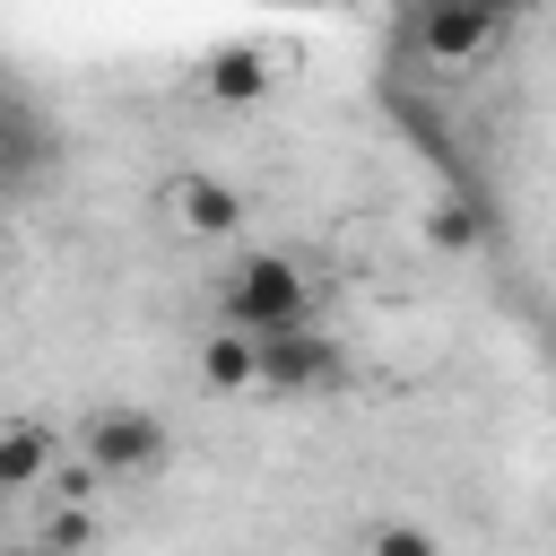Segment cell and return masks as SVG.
<instances>
[{
    "label": "cell",
    "mask_w": 556,
    "mask_h": 556,
    "mask_svg": "<svg viewBox=\"0 0 556 556\" xmlns=\"http://www.w3.org/2000/svg\"><path fill=\"white\" fill-rule=\"evenodd\" d=\"M217 321L243 330V339H269V330H304L313 321V278L295 252H243L217 287Z\"/></svg>",
    "instance_id": "6da1fadb"
},
{
    "label": "cell",
    "mask_w": 556,
    "mask_h": 556,
    "mask_svg": "<svg viewBox=\"0 0 556 556\" xmlns=\"http://www.w3.org/2000/svg\"><path fill=\"white\" fill-rule=\"evenodd\" d=\"M165 417H148V408H96L87 417V443H78V460L104 478V486H148L156 469H165Z\"/></svg>",
    "instance_id": "7a4b0ae2"
},
{
    "label": "cell",
    "mask_w": 556,
    "mask_h": 556,
    "mask_svg": "<svg viewBox=\"0 0 556 556\" xmlns=\"http://www.w3.org/2000/svg\"><path fill=\"white\" fill-rule=\"evenodd\" d=\"M252 356H261V391H278V400L330 391V382L348 374V348H339L321 321H304V330H269V339H252Z\"/></svg>",
    "instance_id": "3957f363"
},
{
    "label": "cell",
    "mask_w": 556,
    "mask_h": 556,
    "mask_svg": "<svg viewBox=\"0 0 556 556\" xmlns=\"http://www.w3.org/2000/svg\"><path fill=\"white\" fill-rule=\"evenodd\" d=\"M504 9H486V0H469V9H426L417 17V52L426 61H443V70H469V61H486L495 43H504Z\"/></svg>",
    "instance_id": "277c9868"
},
{
    "label": "cell",
    "mask_w": 556,
    "mask_h": 556,
    "mask_svg": "<svg viewBox=\"0 0 556 556\" xmlns=\"http://www.w3.org/2000/svg\"><path fill=\"white\" fill-rule=\"evenodd\" d=\"M165 217H174V235H191V243H226V235L243 226V191H235L226 174H174V182H165Z\"/></svg>",
    "instance_id": "5b68a950"
},
{
    "label": "cell",
    "mask_w": 556,
    "mask_h": 556,
    "mask_svg": "<svg viewBox=\"0 0 556 556\" xmlns=\"http://www.w3.org/2000/svg\"><path fill=\"white\" fill-rule=\"evenodd\" d=\"M269 87H278V61H269L261 43H217V52L200 61V96H208V104H235V113H243V104H261Z\"/></svg>",
    "instance_id": "8992f818"
},
{
    "label": "cell",
    "mask_w": 556,
    "mask_h": 556,
    "mask_svg": "<svg viewBox=\"0 0 556 556\" xmlns=\"http://www.w3.org/2000/svg\"><path fill=\"white\" fill-rule=\"evenodd\" d=\"M70 452H61V434L43 426V417H9L0 426V495H26V486H52V469H61Z\"/></svg>",
    "instance_id": "52a82bcc"
},
{
    "label": "cell",
    "mask_w": 556,
    "mask_h": 556,
    "mask_svg": "<svg viewBox=\"0 0 556 556\" xmlns=\"http://www.w3.org/2000/svg\"><path fill=\"white\" fill-rule=\"evenodd\" d=\"M200 382H208V391H226V400H235V391H261V356H252V339L217 321V330L200 339Z\"/></svg>",
    "instance_id": "ba28073f"
},
{
    "label": "cell",
    "mask_w": 556,
    "mask_h": 556,
    "mask_svg": "<svg viewBox=\"0 0 556 556\" xmlns=\"http://www.w3.org/2000/svg\"><path fill=\"white\" fill-rule=\"evenodd\" d=\"M495 226H486V208H469V200H434L426 208V243L434 252H478Z\"/></svg>",
    "instance_id": "9c48e42d"
},
{
    "label": "cell",
    "mask_w": 556,
    "mask_h": 556,
    "mask_svg": "<svg viewBox=\"0 0 556 556\" xmlns=\"http://www.w3.org/2000/svg\"><path fill=\"white\" fill-rule=\"evenodd\" d=\"M356 556H443V539H434L426 521H374V530L356 539Z\"/></svg>",
    "instance_id": "30bf717a"
},
{
    "label": "cell",
    "mask_w": 556,
    "mask_h": 556,
    "mask_svg": "<svg viewBox=\"0 0 556 556\" xmlns=\"http://www.w3.org/2000/svg\"><path fill=\"white\" fill-rule=\"evenodd\" d=\"M43 547H61V556H87V547H96V521H87L78 504H52V521H43Z\"/></svg>",
    "instance_id": "8fae6325"
},
{
    "label": "cell",
    "mask_w": 556,
    "mask_h": 556,
    "mask_svg": "<svg viewBox=\"0 0 556 556\" xmlns=\"http://www.w3.org/2000/svg\"><path fill=\"white\" fill-rule=\"evenodd\" d=\"M43 495H52V504H78V513H87V504H96V495H104V478H96V469H87V460H61V469H52V486H43Z\"/></svg>",
    "instance_id": "7c38bea8"
},
{
    "label": "cell",
    "mask_w": 556,
    "mask_h": 556,
    "mask_svg": "<svg viewBox=\"0 0 556 556\" xmlns=\"http://www.w3.org/2000/svg\"><path fill=\"white\" fill-rule=\"evenodd\" d=\"M9 130H17V122H9V104H0V165H9V148H17V139H9Z\"/></svg>",
    "instance_id": "4fadbf2b"
},
{
    "label": "cell",
    "mask_w": 556,
    "mask_h": 556,
    "mask_svg": "<svg viewBox=\"0 0 556 556\" xmlns=\"http://www.w3.org/2000/svg\"><path fill=\"white\" fill-rule=\"evenodd\" d=\"M17 556H61V547H43V539H26V547H17Z\"/></svg>",
    "instance_id": "5bb4252c"
},
{
    "label": "cell",
    "mask_w": 556,
    "mask_h": 556,
    "mask_svg": "<svg viewBox=\"0 0 556 556\" xmlns=\"http://www.w3.org/2000/svg\"><path fill=\"white\" fill-rule=\"evenodd\" d=\"M0 269H9V226H0Z\"/></svg>",
    "instance_id": "9a60e30c"
}]
</instances>
